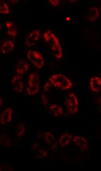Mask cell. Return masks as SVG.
Instances as JSON below:
<instances>
[{
    "instance_id": "44dd1931",
    "label": "cell",
    "mask_w": 101,
    "mask_h": 171,
    "mask_svg": "<svg viewBox=\"0 0 101 171\" xmlns=\"http://www.w3.org/2000/svg\"><path fill=\"white\" fill-rule=\"evenodd\" d=\"M26 89L27 93L29 95L35 94L38 93L39 91V85H28Z\"/></svg>"
},
{
    "instance_id": "7c38bea8",
    "label": "cell",
    "mask_w": 101,
    "mask_h": 171,
    "mask_svg": "<svg viewBox=\"0 0 101 171\" xmlns=\"http://www.w3.org/2000/svg\"><path fill=\"white\" fill-rule=\"evenodd\" d=\"M90 86L91 90L94 92H98L101 90V79L98 77L91 78Z\"/></svg>"
},
{
    "instance_id": "cb8c5ba5",
    "label": "cell",
    "mask_w": 101,
    "mask_h": 171,
    "mask_svg": "<svg viewBox=\"0 0 101 171\" xmlns=\"http://www.w3.org/2000/svg\"><path fill=\"white\" fill-rule=\"evenodd\" d=\"M52 85V84L49 81L46 82L44 87V91L46 92L49 91L51 88Z\"/></svg>"
},
{
    "instance_id": "5b68a950",
    "label": "cell",
    "mask_w": 101,
    "mask_h": 171,
    "mask_svg": "<svg viewBox=\"0 0 101 171\" xmlns=\"http://www.w3.org/2000/svg\"><path fill=\"white\" fill-rule=\"evenodd\" d=\"M11 83L14 90L17 92H22L24 88L22 77L20 75H15L11 80Z\"/></svg>"
},
{
    "instance_id": "9a60e30c",
    "label": "cell",
    "mask_w": 101,
    "mask_h": 171,
    "mask_svg": "<svg viewBox=\"0 0 101 171\" xmlns=\"http://www.w3.org/2000/svg\"><path fill=\"white\" fill-rule=\"evenodd\" d=\"M6 25L7 28V34L13 37H16L17 34V30L14 23L11 21H7L6 23Z\"/></svg>"
},
{
    "instance_id": "5bb4252c",
    "label": "cell",
    "mask_w": 101,
    "mask_h": 171,
    "mask_svg": "<svg viewBox=\"0 0 101 171\" xmlns=\"http://www.w3.org/2000/svg\"><path fill=\"white\" fill-rule=\"evenodd\" d=\"M14 48L13 42L10 40H6L1 47V51L4 54L12 51Z\"/></svg>"
},
{
    "instance_id": "6da1fadb",
    "label": "cell",
    "mask_w": 101,
    "mask_h": 171,
    "mask_svg": "<svg viewBox=\"0 0 101 171\" xmlns=\"http://www.w3.org/2000/svg\"><path fill=\"white\" fill-rule=\"evenodd\" d=\"M43 36L53 55L57 59L61 58L62 55V50L57 37L50 30L44 32Z\"/></svg>"
},
{
    "instance_id": "4316f807",
    "label": "cell",
    "mask_w": 101,
    "mask_h": 171,
    "mask_svg": "<svg viewBox=\"0 0 101 171\" xmlns=\"http://www.w3.org/2000/svg\"><path fill=\"white\" fill-rule=\"evenodd\" d=\"M2 102H3L2 99L1 97H0V106H1V105H2Z\"/></svg>"
},
{
    "instance_id": "52a82bcc",
    "label": "cell",
    "mask_w": 101,
    "mask_h": 171,
    "mask_svg": "<svg viewBox=\"0 0 101 171\" xmlns=\"http://www.w3.org/2000/svg\"><path fill=\"white\" fill-rule=\"evenodd\" d=\"M13 113L12 109L8 107L5 109L1 115L0 124L5 125L11 122Z\"/></svg>"
},
{
    "instance_id": "9c48e42d",
    "label": "cell",
    "mask_w": 101,
    "mask_h": 171,
    "mask_svg": "<svg viewBox=\"0 0 101 171\" xmlns=\"http://www.w3.org/2000/svg\"><path fill=\"white\" fill-rule=\"evenodd\" d=\"M44 137L46 143L52 150L54 149L57 146L56 140L53 135L51 133L47 132L44 134Z\"/></svg>"
},
{
    "instance_id": "83f0119b",
    "label": "cell",
    "mask_w": 101,
    "mask_h": 171,
    "mask_svg": "<svg viewBox=\"0 0 101 171\" xmlns=\"http://www.w3.org/2000/svg\"><path fill=\"white\" fill-rule=\"evenodd\" d=\"M11 2H13V3H14L15 2H16L17 1H18V0H11Z\"/></svg>"
},
{
    "instance_id": "3957f363",
    "label": "cell",
    "mask_w": 101,
    "mask_h": 171,
    "mask_svg": "<svg viewBox=\"0 0 101 171\" xmlns=\"http://www.w3.org/2000/svg\"><path fill=\"white\" fill-rule=\"evenodd\" d=\"M27 56L29 60L38 69L43 67L44 65V58L38 52L32 50H28Z\"/></svg>"
},
{
    "instance_id": "ba28073f",
    "label": "cell",
    "mask_w": 101,
    "mask_h": 171,
    "mask_svg": "<svg viewBox=\"0 0 101 171\" xmlns=\"http://www.w3.org/2000/svg\"><path fill=\"white\" fill-rule=\"evenodd\" d=\"M32 152L35 157L39 159L43 158L47 155V151L41 148L38 144H34L32 147Z\"/></svg>"
},
{
    "instance_id": "4fadbf2b",
    "label": "cell",
    "mask_w": 101,
    "mask_h": 171,
    "mask_svg": "<svg viewBox=\"0 0 101 171\" xmlns=\"http://www.w3.org/2000/svg\"><path fill=\"white\" fill-rule=\"evenodd\" d=\"M29 69V66L28 64L23 60H20L18 62L16 70L18 74L23 75L26 72L28 71Z\"/></svg>"
},
{
    "instance_id": "30bf717a",
    "label": "cell",
    "mask_w": 101,
    "mask_h": 171,
    "mask_svg": "<svg viewBox=\"0 0 101 171\" xmlns=\"http://www.w3.org/2000/svg\"><path fill=\"white\" fill-rule=\"evenodd\" d=\"M99 16V12L96 7L90 8L85 16V18L91 22H94Z\"/></svg>"
},
{
    "instance_id": "603a6c76",
    "label": "cell",
    "mask_w": 101,
    "mask_h": 171,
    "mask_svg": "<svg viewBox=\"0 0 101 171\" xmlns=\"http://www.w3.org/2000/svg\"><path fill=\"white\" fill-rule=\"evenodd\" d=\"M41 97L43 104L44 106H46L48 102V100L47 96L45 94L42 93L41 95Z\"/></svg>"
},
{
    "instance_id": "e0dca14e",
    "label": "cell",
    "mask_w": 101,
    "mask_h": 171,
    "mask_svg": "<svg viewBox=\"0 0 101 171\" xmlns=\"http://www.w3.org/2000/svg\"><path fill=\"white\" fill-rule=\"evenodd\" d=\"M40 78L39 75L36 73L31 74L29 76L28 83V85H39Z\"/></svg>"
},
{
    "instance_id": "484cf974",
    "label": "cell",
    "mask_w": 101,
    "mask_h": 171,
    "mask_svg": "<svg viewBox=\"0 0 101 171\" xmlns=\"http://www.w3.org/2000/svg\"><path fill=\"white\" fill-rule=\"evenodd\" d=\"M98 103L99 105L101 106V97H100L99 99Z\"/></svg>"
},
{
    "instance_id": "ffe728a7",
    "label": "cell",
    "mask_w": 101,
    "mask_h": 171,
    "mask_svg": "<svg viewBox=\"0 0 101 171\" xmlns=\"http://www.w3.org/2000/svg\"><path fill=\"white\" fill-rule=\"evenodd\" d=\"M0 144L3 147H8L10 145V141L9 137L5 133L0 136Z\"/></svg>"
},
{
    "instance_id": "ac0fdd59",
    "label": "cell",
    "mask_w": 101,
    "mask_h": 171,
    "mask_svg": "<svg viewBox=\"0 0 101 171\" xmlns=\"http://www.w3.org/2000/svg\"><path fill=\"white\" fill-rule=\"evenodd\" d=\"M49 110L53 112L54 116L56 117L59 116L63 113L62 108L57 104H54L51 105L49 107Z\"/></svg>"
},
{
    "instance_id": "7a4b0ae2",
    "label": "cell",
    "mask_w": 101,
    "mask_h": 171,
    "mask_svg": "<svg viewBox=\"0 0 101 171\" xmlns=\"http://www.w3.org/2000/svg\"><path fill=\"white\" fill-rule=\"evenodd\" d=\"M48 80L55 87L62 90L68 89L73 86L70 80L62 74L53 75L49 78Z\"/></svg>"
},
{
    "instance_id": "d4e9b609",
    "label": "cell",
    "mask_w": 101,
    "mask_h": 171,
    "mask_svg": "<svg viewBox=\"0 0 101 171\" xmlns=\"http://www.w3.org/2000/svg\"><path fill=\"white\" fill-rule=\"evenodd\" d=\"M48 1L51 4L55 7L57 6L60 2V0H49Z\"/></svg>"
},
{
    "instance_id": "7402d4cb",
    "label": "cell",
    "mask_w": 101,
    "mask_h": 171,
    "mask_svg": "<svg viewBox=\"0 0 101 171\" xmlns=\"http://www.w3.org/2000/svg\"><path fill=\"white\" fill-rule=\"evenodd\" d=\"M0 12L5 14H8L9 13L8 6L7 4L4 2H0Z\"/></svg>"
},
{
    "instance_id": "d6986e66",
    "label": "cell",
    "mask_w": 101,
    "mask_h": 171,
    "mask_svg": "<svg viewBox=\"0 0 101 171\" xmlns=\"http://www.w3.org/2000/svg\"><path fill=\"white\" fill-rule=\"evenodd\" d=\"M25 127L23 123L21 122H19L16 126L15 131L16 134L18 137L21 136L24 133Z\"/></svg>"
},
{
    "instance_id": "8992f818",
    "label": "cell",
    "mask_w": 101,
    "mask_h": 171,
    "mask_svg": "<svg viewBox=\"0 0 101 171\" xmlns=\"http://www.w3.org/2000/svg\"><path fill=\"white\" fill-rule=\"evenodd\" d=\"M40 37V31L38 30L33 31L27 38L25 44L29 47L36 44Z\"/></svg>"
},
{
    "instance_id": "f1b7e54d",
    "label": "cell",
    "mask_w": 101,
    "mask_h": 171,
    "mask_svg": "<svg viewBox=\"0 0 101 171\" xmlns=\"http://www.w3.org/2000/svg\"><path fill=\"white\" fill-rule=\"evenodd\" d=\"M70 18L69 17H67V18H66V20H67V21H69L70 20Z\"/></svg>"
},
{
    "instance_id": "2e32d148",
    "label": "cell",
    "mask_w": 101,
    "mask_h": 171,
    "mask_svg": "<svg viewBox=\"0 0 101 171\" xmlns=\"http://www.w3.org/2000/svg\"><path fill=\"white\" fill-rule=\"evenodd\" d=\"M72 135L68 133L63 134L59 138L58 142L62 147L67 145L70 142Z\"/></svg>"
},
{
    "instance_id": "8fae6325",
    "label": "cell",
    "mask_w": 101,
    "mask_h": 171,
    "mask_svg": "<svg viewBox=\"0 0 101 171\" xmlns=\"http://www.w3.org/2000/svg\"><path fill=\"white\" fill-rule=\"evenodd\" d=\"M73 142L76 145L82 150H85L88 148L87 142L84 137L79 135L74 136Z\"/></svg>"
},
{
    "instance_id": "277c9868",
    "label": "cell",
    "mask_w": 101,
    "mask_h": 171,
    "mask_svg": "<svg viewBox=\"0 0 101 171\" xmlns=\"http://www.w3.org/2000/svg\"><path fill=\"white\" fill-rule=\"evenodd\" d=\"M65 104L67 112L69 114L76 113L78 109V101L75 94L72 93H69V97L66 100Z\"/></svg>"
}]
</instances>
